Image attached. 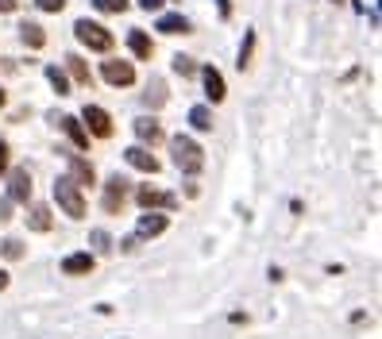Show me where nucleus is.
<instances>
[{
	"instance_id": "1",
	"label": "nucleus",
	"mask_w": 382,
	"mask_h": 339,
	"mask_svg": "<svg viewBox=\"0 0 382 339\" xmlns=\"http://www.w3.org/2000/svg\"><path fill=\"white\" fill-rule=\"evenodd\" d=\"M170 155H174L178 170H182V174H189V177L205 170V151H201V146H197L189 135H174V139H170Z\"/></svg>"
},
{
	"instance_id": "2",
	"label": "nucleus",
	"mask_w": 382,
	"mask_h": 339,
	"mask_svg": "<svg viewBox=\"0 0 382 339\" xmlns=\"http://www.w3.org/2000/svg\"><path fill=\"white\" fill-rule=\"evenodd\" d=\"M54 201H59V208L70 216V220H81V216H85V197H81V185H74L70 177H59V182H54Z\"/></svg>"
},
{
	"instance_id": "3",
	"label": "nucleus",
	"mask_w": 382,
	"mask_h": 339,
	"mask_svg": "<svg viewBox=\"0 0 382 339\" xmlns=\"http://www.w3.org/2000/svg\"><path fill=\"white\" fill-rule=\"evenodd\" d=\"M74 35H78V43H85L89 50H100V54H105V50H112V31L108 28H100V23H93V20H78L74 23Z\"/></svg>"
},
{
	"instance_id": "4",
	"label": "nucleus",
	"mask_w": 382,
	"mask_h": 339,
	"mask_svg": "<svg viewBox=\"0 0 382 339\" xmlns=\"http://www.w3.org/2000/svg\"><path fill=\"white\" fill-rule=\"evenodd\" d=\"M127 185H131V182H127V177H120V174H112V177L105 182V197H100V204H105V212H108V216H116L120 208H124V201H127Z\"/></svg>"
},
{
	"instance_id": "5",
	"label": "nucleus",
	"mask_w": 382,
	"mask_h": 339,
	"mask_svg": "<svg viewBox=\"0 0 382 339\" xmlns=\"http://www.w3.org/2000/svg\"><path fill=\"white\" fill-rule=\"evenodd\" d=\"M100 78H105L108 85H116V89H127V85H136V66H131V62L112 58V62L100 66Z\"/></svg>"
},
{
	"instance_id": "6",
	"label": "nucleus",
	"mask_w": 382,
	"mask_h": 339,
	"mask_svg": "<svg viewBox=\"0 0 382 339\" xmlns=\"http://www.w3.org/2000/svg\"><path fill=\"white\" fill-rule=\"evenodd\" d=\"M136 201L143 204V208H167V212H174V208H178V197L174 193H162V189H155V185H139Z\"/></svg>"
},
{
	"instance_id": "7",
	"label": "nucleus",
	"mask_w": 382,
	"mask_h": 339,
	"mask_svg": "<svg viewBox=\"0 0 382 339\" xmlns=\"http://www.w3.org/2000/svg\"><path fill=\"white\" fill-rule=\"evenodd\" d=\"M81 120L89 124V127H85L89 135H97V139H108V135H112V116H108L105 108H97V105H85Z\"/></svg>"
},
{
	"instance_id": "8",
	"label": "nucleus",
	"mask_w": 382,
	"mask_h": 339,
	"mask_svg": "<svg viewBox=\"0 0 382 339\" xmlns=\"http://www.w3.org/2000/svg\"><path fill=\"white\" fill-rule=\"evenodd\" d=\"M62 155H66L70 182H74V185H81V189H85V185H93V182H97V170H93V162H89V158H81V155H70V151H62Z\"/></svg>"
},
{
	"instance_id": "9",
	"label": "nucleus",
	"mask_w": 382,
	"mask_h": 339,
	"mask_svg": "<svg viewBox=\"0 0 382 339\" xmlns=\"http://www.w3.org/2000/svg\"><path fill=\"white\" fill-rule=\"evenodd\" d=\"M8 201H20V204L31 201V170L28 166H16L8 174Z\"/></svg>"
},
{
	"instance_id": "10",
	"label": "nucleus",
	"mask_w": 382,
	"mask_h": 339,
	"mask_svg": "<svg viewBox=\"0 0 382 339\" xmlns=\"http://www.w3.org/2000/svg\"><path fill=\"white\" fill-rule=\"evenodd\" d=\"M93 266H97V259L89 251H78V254H66V259H62V274H66V278H85V274H93Z\"/></svg>"
},
{
	"instance_id": "11",
	"label": "nucleus",
	"mask_w": 382,
	"mask_h": 339,
	"mask_svg": "<svg viewBox=\"0 0 382 339\" xmlns=\"http://www.w3.org/2000/svg\"><path fill=\"white\" fill-rule=\"evenodd\" d=\"M170 228V216H162V212H151L147 208V216L139 220V228H136V239H155V235H162Z\"/></svg>"
},
{
	"instance_id": "12",
	"label": "nucleus",
	"mask_w": 382,
	"mask_h": 339,
	"mask_svg": "<svg viewBox=\"0 0 382 339\" xmlns=\"http://www.w3.org/2000/svg\"><path fill=\"white\" fill-rule=\"evenodd\" d=\"M124 158H127V166H136V170H143V174H158V170H162V166H158V158L151 155L147 146H127Z\"/></svg>"
},
{
	"instance_id": "13",
	"label": "nucleus",
	"mask_w": 382,
	"mask_h": 339,
	"mask_svg": "<svg viewBox=\"0 0 382 339\" xmlns=\"http://www.w3.org/2000/svg\"><path fill=\"white\" fill-rule=\"evenodd\" d=\"M136 135H139V143H147V146H155V143H162V124H158L155 116H139L136 120Z\"/></svg>"
},
{
	"instance_id": "14",
	"label": "nucleus",
	"mask_w": 382,
	"mask_h": 339,
	"mask_svg": "<svg viewBox=\"0 0 382 339\" xmlns=\"http://www.w3.org/2000/svg\"><path fill=\"white\" fill-rule=\"evenodd\" d=\"M201 78H205V93H209V100H213V105H220V100L228 97V89H224V78H220V69L205 66V69H201Z\"/></svg>"
},
{
	"instance_id": "15",
	"label": "nucleus",
	"mask_w": 382,
	"mask_h": 339,
	"mask_svg": "<svg viewBox=\"0 0 382 339\" xmlns=\"http://www.w3.org/2000/svg\"><path fill=\"white\" fill-rule=\"evenodd\" d=\"M59 124H62V131L70 135V143L78 146V151H85V146H89V131L81 127V120L78 116H62Z\"/></svg>"
},
{
	"instance_id": "16",
	"label": "nucleus",
	"mask_w": 382,
	"mask_h": 339,
	"mask_svg": "<svg viewBox=\"0 0 382 339\" xmlns=\"http://www.w3.org/2000/svg\"><path fill=\"white\" fill-rule=\"evenodd\" d=\"M50 208L47 204H31V212H28V228L31 232H50Z\"/></svg>"
},
{
	"instance_id": "17",
	"label": "nucleus",
	"mask_w": 382,
	"mask_h": 339,
	"mask_svg": "<svg viewBox=\"0 0 382 339\" xmlns=\"http://www.w3.org/2000/svg\"><path fill=\"white\" fill-rule=\"evenodd\" d=\"M127 47H131L136 58H151V54H155V43L147 39V31H131V35H127Z\"/></svg>"
},
{
	"instance_id": "18",
	"label": "nucleus",
	"mask_w": 382,
	"mask_h": 339,
	"mask_svg": "<svg viewBox=\"0 0 382 339\" xmlns=\"http://www.w3.org/2000/svg\"><path fill=\"white\" fill-rule=\"evenodd\" d=\"M213 108H205V105H197V108H189V127L193 131H213Z\"/></svg>"
},
{
	"instance_id": "19",
	"label": "nucleus",
	"mask_w": 382,
	"mask_h": 339,
	"mask_svg": "<svg viewBox=\"0 0 382 339\" xmlns=\"http://www.w3.org/2000/svg\"><path fill=\"white\" fill-rule=\"evenodd\" d=\"M143 105H147V108H162V105H167V85H162V78H151L147 93H143Z\"/></svg>"
},
{
	"instance_id": "20",
	"label": "nucleus",
	"mask_w": 382,
	"mask_h": 339,
	"mask_svg": "<svg viewBox=\"0 0 382 339\" xmlns=\"http://www.w3.org/2000/svg\"><path fill=\"white\" fill-rule=\"evenodd\" d=\"M158 31H162V35H186L189 20L186 16H158Z\"/></svg>"
},
{
	"instance_id": "21",
	"label": "nucleus",
	"mask_w": 382,
	"mask_h": 339,
	"mask_svg": "<svg viewBox=\"0 0 382 339\" xmlns=\"http://www.w3.org/2000/svg\"><path fill=\"white\" fill-rule=\"evenodd\" d=\"M66 66H70V74H74V81H78V85H93V74H89V66L78 58V54H70Z\"/></svg>"
},
{
	"instance_id": "22",
	"label": "nucleus",
	"mask_w": 382,
	"mask_h": 339,
	"mask_svg": "<svg viewBox=\"0 0 382 339\" xmlns=\"http://www.w3.org/2000/svg\"><path fill=\"white\" fill-rule=\"evenodd\" d=\"M20 35H23V43H28L31 50H39L43 43H47V35H43L39 23H20Z\"/></svg>"
},
{
	"instance_id": "23",
	"label": "nucleus",
	"mask_w": 382,
	"mask_h": 339,
	"mask_svg": "<svg viewBox=\"0 0 382 339\" xmlns=\"http://www.w3.org/2000/svg\"><path fill=\"white\" fill-rule=\"evenodd\" d=\"M47 81L54 85V93H59V97H70V78L62 74L59 66H47Z\"/></svg>"
},
{
	"instance_id": "24",
	"label": "nucleus",
	"mask_w": 382,
	"mask_h": 339,
	"mask_svg": "<svg viewBox=\"0 0 382 339\" xmlns=\"http://www.w3.org/2000/svg\"><path fill=\"white\" fill-rule=\"evenodd\" d=\"M89 243H93V251H97V254H108V251H112V235H108L105 228L89 232Z\"/></svg>"
},
{
	"instance_id": "25",
	"label": "nucleus",
	"mask_w": 382,
	"mask_h": 339,
	"mask_svg": "<svg viewBox=\"0 0 382 339\" xmlns=\"http://www.w3.org/2000/svg\"><path fill=\"white\" fill-rule=\"evenodd\" d=\"M251 54H255V31H247V35H244V47H240V62H235V66L247 69V66H251Z\"/></svg>"
},
{
	"instance_id": "26",
	"label": "nucleus",
	"mask_w": 382,
	"mask_h": 339,
	"mask_svg": "<svg viewBox=\"0 0 382 339\" xmlns=\"http://www.w3.org/2000/svg\"><path fill=\"white\" fill-rule=\"evenodd\" d=\"M93 8L108 12V16H120V12H127V0H93Z\"/></svg>"
},
{
	"instance_id": "27",
	"label": "nucleus",
	"mask_w": 382,
	"mask_h": 339,
	"mask_svg": "<svg viewBox=\"0 0 382 339\" xmlns=\"http://www.w3.org/2000/svg\"><path fill=\"white\" fill-rule=\"evenodd\" d=\"M0 254H4V259H12V262L23 259V243L20 239H4V243H0Z\"/></svg>"
},
{
	"instance_id": "28",
	"label": "nucleus",
	"mask_w": 382,
	"mask_h": 339,
	"mask_svg": "<svg viewBox=\"0 0 382 339\" xmlns=\"http://www.w3.org/2000/svg\"><path fill=\"white\" fill-rule=\"evenodd\" d=\"M174 74H182V78H193V74H197L193 58H186V54H178V58H174Z\"/></svg>"
},
{
	"instance_id": "29",
	"label": "nucleus",
	"mask_w": 382,
	"mask_h": 339,
	"mask_svg": "<svg viewBox=\"0 0 382 339\" xmlns=\"http://www.w3.org/2000/svg\"><path fill=\"white\" fill-rule=\"evenodd\" d=\"M35 4H39L43 12H62L66 8V0H35Z\"/></svg>"
},
{
	"instance_id": "30",
	"label": "nucleus",
	"mask_w": 382,
	"mask_h": 339,
	"mask_svg": "<svg viewBox=\"0 0 382 339\" xmlns=\"http://www.w3.org/2000/svg\"><path fill=\"white\" fill-rule=\"evenodd\" d=\"M8 143H4V139H0V174H8Z\"/></svg>"
},
{
	"instance_id": "31",
	"label": "nucleus",
	"mask_w": 382,
	"mask_h": 339,
	"mask_svg": "<svg viewBox=\"0 0 382 339\" xmlns=\"http://www.w3.org/2000/svg\"><path fill=\"white\" fill-rule=\"evenodd\" d=\"M136 247H139V239H136V235H127V239L120 243V251H124V254H131V251H136Z\"/></svg>"
},
{
	"instance_id": "32",
	"label": "nucleus",
	"mask_w": 382,
	"mask_h": 339,
	"mask_svg": "<svg viewBox=\"0 0 382 339\" xmlns=\"http://www.w3.org/2000/svg\"><path fill=\"white\" fill-rule=\"evenodd\" d=\"M0 220H12V201H8V197L0 201Z\"/></svg>"
},
{
	"instance_id": "33",
	"label": "nucleus",
	"mask_w": 382,
	"mask_h": 339,
	"mask_svg": "<svg viewBox=\"0 0 382 339\" xmlns=\"http://www.w3.org/2000/svg\"><path fill=\"white\" fill-rule=\"evenodd\" d=\"M216 4H220V20H228L232 16V0H216Z\"/></svg>"
},
{
	"instance_id": "34",
	"label": "nucleus",
	"mask_w": 382,
	"mask_h": 339,
	"mask_svg": "<svg viewBox=\"0 0 382 339\" xmlns=\"http://www.w3.org/2000/svg\"><path fill=\"white\" fill-rule=\"evenodd\" d=\"M20 8V0H0V12H16Z\"/></svg>"
},
{
	"instance_id": "35",
	"label": "nucleus",
	"mask_w": 382,
	"mask_h": 339,
	"mask_svg": "<svg viewBox=\"0 0 382 339\" xmlns=\"http://www.w3.org/2000/svg\"><path fill=\"white\" fill-rule=\"evenodd\" d=\"M139 4H143L147 12H158V8H162V0H139Z\"/></svg>"
},
{
	"instance_id": "36",
	"label": "nucleus",
	"mask_w": 382,
	"mask_h": 339,
	"mask_svg": "<svg viewBox=\"0 0 382 339\" xmlns=\"http://www.w3.org/2000/svg\"><path fill=\"white\" fill-rule=\"evenodd\" d=\"M0 289H8V270H0Z\"/></svg>"
},
{
	"instance_id": "37",
	"label": "nucleus",
	"mask_w": 382,
	"mask_h": 339,
	"mask_svg": "<svg viewBox=\"0 0 382 339\" xmlns=\"http://www.w3.org/2000/svg\"><path fill=\"white\" fill-rule=\"evenodd\" d=\"M4 100H8V97H4V89H0V108H4Z\"/></svg>"
}]
</instances>
